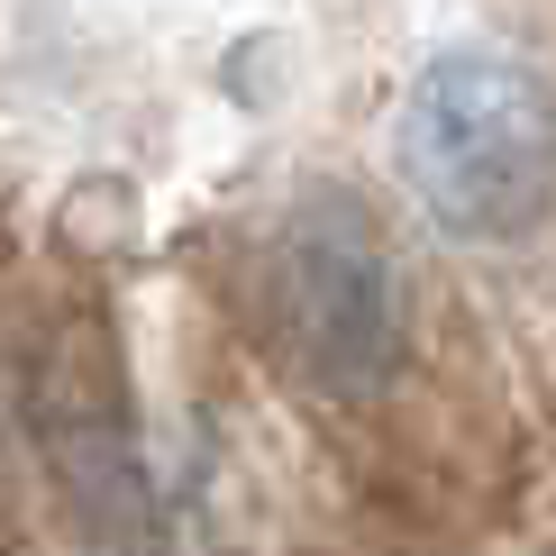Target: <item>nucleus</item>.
Here are the masks:
<instances>
[{
    "label": "nucleus",
    "instance_id": "1",
    "mask_svg": "<svg viewBox=\"0 0 556 556\" xmlns=\"http://www.w3.org/2000/svg\"><path fill=\"white\" fill-rule=\"evenodd\" d=\"M392 155L447 238H520L556 201V101L520 55L447 46L410 83Z\"/></svg>",
    "mask_w": 556,
    "mask_h": 556
},
{
    "label": "nucleus",
    "instance_id": "2",
    "mask_svg": "<svg viewBox=\"0 0 556 556\" xmlns=\"http://www.w3.org/2000/svg\"><path fill=\"white\" fill-rule=\"evenodd\" d=\"M265 301L283 356L338 402H375L410 356V301L383 228L356 192H301L265 247Z\"/></svg>",
    "mask_w": 556,
    "mask_h": 556
}]
</instances>
